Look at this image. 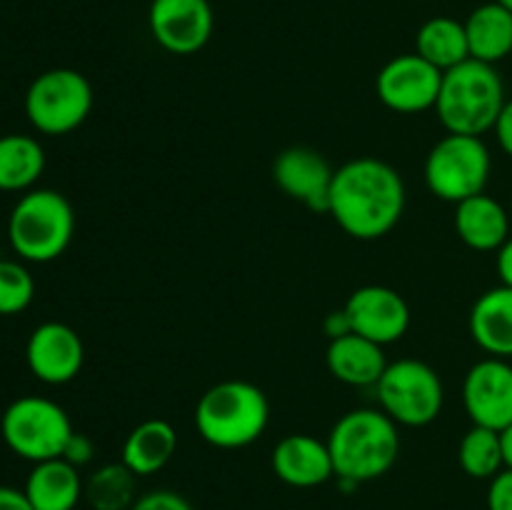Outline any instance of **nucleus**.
Listing matches in <instances>:
<instances>
[{
    "label": "nucleus",
    "mask_w": 512,
    "mask_h": 510,
    "mask_svg": "<svg viewBox=\"0 0 512 510\" xmlns=\"http://www.w3.org/2000/svg\"><path fill=\"white\" fill-rule=\"evenodd\" d=\"M403 210L405 183L385 160L365 155L335 170L328 213L350 238H383L400 223Z\"/></svg>",
    "instance_id": "nucleus-1"
},
{
    "label": "nucleus",
    "mask_w": 512,
    "mask_h": 510,
    "mask_svg": "<svg viewBox=\"0 0 512 510\" xmlns=\"http://www.w3.org/2000/svg\"><path fill=\"white\" fill-rule=\"evenodd\" d=\"M328 448L335 478L368 483L388 473L398 460V423L378 408L350 410L330 430Z\"/></svg>",
    "instance_id": "nucleus-2"
},
{
    "label": "nucleus",
    "mask_w": 512,
    "mask_h": 510,
    "mask_svg": "<svg viewBox=\"0 0 512 510\" xmlns=\"http://www.w3.org/2000/svg\"><path fill=\"white\" fill-rule=\"evenodd\" d=\"M505 100V85L495 65L468 58L443 73L435 113L448 133L480 138L495 128Z\"/></svg>",
    "instance_id": "nucleus-3"
},
{
    "label": "nucleus",
    "mask_w": 512,
    "mask_h": 510,
    "mask_svg": "<svg viewBox=\"0 0 512 510\" xmlns=\"http://www.w3.org/2000/svg\"><path fill=\"white\" fill-rule=\"evenodd\" d=\"M270 405L263 390L248 380H223L200 395L195 428L220 450L248 448L268 428Z\"/></svg>",
    "instance_id": "nucleus-4"
},
{
    "label": "nucleus",
    "mask_w": 512,
    "mask_h": 510,
    "mask_svg": "<svg viewBox=\"0 0 512 510\" xmlns=\"http://www.w3.org/2000/svg\"><path fill=\"white\" fill-rule=\"evenodd\" d=\"M75 233V213L63 193L35 188L20 195L8 218V240L25 263H50L68 250Z\"/></svg>",
    "instance_id": "nucleus-5"
},
{
    "label": "nucleus",
    "mask_w": 512,
    "mask_h": 510,
    "mask_svg": "<svg viewBox=\"0 0 512 510\" xmlns=\"http://www.w3.org/2000/svg\"><path fill=\"white\" fill-rule=\"evenodd\" d=\"M73 433L68 413L55 400L40 395H23L13 400L0 418V435L5 445L30 463L63 458Z\"/></svg>",
    "instance_id": "nucleus-6"
},
{
    "label": "nucleus",
    "mask_w": 512,
    "mask_h": 510,
    "mask_svg": "<svg viewBox=\"0 0 512 510\" xmlns=\"http://www.w3.org/2000/svg\"><path fill=\"white\" fill-rule=\"evenodd\" d=\"M493 160L478 135L448 133L430 148L425 158V185L445 203H463L485 193Z\"/></svg>",
    "instance_id": "nucleus-7"
},
{
    "label": "nucleus",
    "mask_w": 512,
    "mask_h": 510,
    "mask_svg": "<svg viewBox=\"0 0 512 510\" xmlns=\"http://www.w3.org/2000/svg\"><path fill=\"white\" fill-rule=\"evenodd\" d=\"M93 110V85L73 68L40 73L25 93V115L43 135H68L88 120Z\"/></svg>",
    "instance_id": "nucleus-8"
},
{
    "label": "nucleus",
    "mask_w": 512,
    "mask_h": 510,
    "mask_svg": "<svg viewBox=\"0 0 512 510\" xmlns=\"http://www.w3.org/2000/svg\"><path fill=\"white\" fill-rule=\"evenodd\" d=\"M375 390H378L380 410L398 425L425 428L443 413V380L423 360L403 358L388 363Z\"/></svg>",
    "instance_id": "nucleus-9"
},
{
    "label": "nucleus",
    "mask_w": 512,
    "mask_h": 510,
    "mask_svg": "<svg viewBox=\"0 0 512 510\" xmlns=\"http://www.w3.org/2000/svg\"><path fill=\"white\" fill-rule=\"evenodd\" d=\"M440 83H443V70L430 65L418 53H405L380 68L375 90L385 108L410 115L435 108Z\"/></svg>",
    "instance_id": "nucleus-10"
},
{
    "label": "nucleus",
    "mask_w": 512,
    "mask_h": 510,
    "mask_svg": "<svg viewBox=\"0 0 512 510\" xmlns=\"http://www.w3.org/2000/svg\"><path fill=\"white\" fill-rule=\"evenodd\" d=\"M148 25L155 43L173 55H193L213 35V8L208 0H153Z\"/></svg>",
    "instance_id": "nucleus-11"
},
{
    "label": "nucleus",
    "mask_w": 512,
    "mask_h": 510,
    "mask_svg": "<svg viewBox=\"0 0 512 510\" xmlns=\"http://www.w3.org/2000/svg\"><path fill=\"white\" fill-rule=\"evenodd\" d=\"M463 405L473 425L503 433L512 425V365L505 358L478 360L463 383Z\"/></svg>",
    "instance_id": "nucleus-12"
},
{
    "label": "nucleus",
    "mask_w": 512,
    "mask_h": 510,
    "mask_svg": "<svg viewBox=\"0 0 512 510\" xmlns=\"http://www.w3.org/2000/svg\"><path fill=\"white\" fill-rule=\"evenodd\" d=\"M83 360L85 345L78 330L58 320L40 323L25 345V363L45 385H65L75 380L83 370Z\"/></svg>",
    "instance_id": "nucleus-13"
},
{
    "label": "nucleus",
    "mask_w": 512,
    "mask_h": 510,
    "mask_svg": "<svg viewBox=\"0 0 512 510\" xmlns=\"http://www.w3.org/2000/svg\"><path fill=\"white\" fill-rule=\"evenodd\" d=\"M353 333L390 345L403 338L410 328V308L403 295L385 285H363L353 290L343 305Z\"/></svg>",
    "instance_id": "nucleus-14"
},
{
    "label": "nucleus",
    "mask_w": 512,
    "mask_h": 510,
    "mask_svg": "<svg viewBox=\"0 0 512 510\" xmlns=\"http://www.w3.org/2000/svg\"><path fill=\"white\" fill-rule=\"evenodd\" d=\"M335 170L328 160L313 148L293 145L285 148L273 163V178L278 188L288 198L298 200L305 208L328 213L330 210V185H333Z\"/></svg>",
    "instance_id": "nucleus-15"
},
{
    "label": "nucleus",
    "mask_w": 512,
    "mask_h": 510,
    "mask_svg": "<svg viewBox=\"0 0 512 510\" xmlns=\"http://www.w3.org/2000/svg\"><path fill=\"white\" fill-rule=\"evenodd\" d=\"M273 473L290 488H318L335 475L328 440L308 433H290L275 445Z\"/></svg>",
    "instance_id": "nucleus-16"
},
{
    "label": "nucleus",
    "mask_w": 512,
    "mask_h": 510,
    "mask_svg": "<svg viewBox=\"0 0 512 510\" xmlns=\"http://www.w3.org/2000/svg\"><path fill=\"white\" fill-rule=\"evenodd\" d=\"M325 363H328L330 375L345 385H355V388H368V385H378L383 378L388 360H385L383 345L373 343V340L363 338L358 333H348L343 338L330 340L328 353H325Z\"/></svg>",
    "instance_id": "nucleus-17"
},
{
    "label": "nucleus",
    "mask_w": 512,
    "mask_h": 510,
    "mask_svg": "<svg viewBox=\"0 0 512 510\" xmlns=\"http://www.w3.org/2000/svg\"><path fill=\"white\" fill-rule=\"evenodd\" d=\"M470 335L493 358H512V288L498 285L475 300L470 310Z\"/></svg>",
    "instance_id": "nucleus-18"
},
{
    "label": "nucleus",
    "mask_w": 512,
    "mask_h": 510,
    "mask_svg": "<svg viewBox=\"0 0 512 510\" xmlns=\"http://www.w3.org/2000/svg\"><path fill=\"white\" fill-rule=\"evenodd\" d=\"M455 230L468 248L490 253L510 238V213L490 195H473L455 205Z\"/></svg>",
    "instance_id": "nucleus-19"
},
{
    "label": "nucleus",
    "mask_w": 512,
    "mask_h": 510,
    "mask_svg": "<svg viewBox=\"0 0 512 510\" xmlns=\"http://www.w3.org/2000/svg\"><path fill=\"white\" fill-rule=\"evenodd\" d=\"M83 488L78 468L65 458H53L33 463L23 493L35 510H75Z\"/></svg>",
    "instance_id": "nucleus-20"
},
{
    "label": "nucleus",
    "mask_w": 512,
    "mask_h": 510,
    "mask_svg": "<svg viewBox=\"0 0 512 510\" xmlns=\"http://www.w3.org/2000/svg\"><path fill=\"white\" fill-rule=\"evenodd\" d=\"M178 450V433L163 418H150L135 425L123 443V463L138 478L155 475L173 460Z\"/></svg>",
    "instance_id": "nucleus-21"
},
{
    "label": "nucleus",
    "mask_w": 512,
    "mask_h": 510,
    "mask_svg": "<svg viewBox=\"0 0 512 510\" xmlns=\"http://www.w3.org/2000/svg\"><path fill=\"white\" fill-rule=\"evenodd\" d=\"M470 58L483 63H500L512 53V13L503 5L483 3L465 20Z\"/></svg>",
    "instance_id": "nucleus-22"
},
{
    "label": "nucleus",
    "mask_w": 512,
    "mask_h": 510,
    "mask_svg": "<svg viewBox=\"0 0 512 510\" xmlns=\"http://www.w3.org/2000/svg\"><path fill=\"white\" fill-rule=\"evenodd\" d=\"M45 170V150L33 135H0V190L28 193Z\"/></svg>",
    "instance_id": "nucleus-23"
},
{
    "label": "nucleus",
    "mask_w": 512,
    "mask_h": 510,
    "mask_svg": "<svg viewBox=\"0 0 512 510\" xmlns=\"http://www.w3.org/2000/svg\"><path fill=\"white\" fill-rule=\"evenodd\" d=\"M415 53L438 70H450L470 58L465 23L450 15H435L420 25L415 35Z\"/></svg>",
    "instance_id": "nucleus-24"
},
{
    "label": "nucleus",
    "mask_w": 512,
    "mask_h": 510,
    "mask_svg": "<svg viewBox=\"0 0 512 510\" xmlns=\"http://www.w3.org/2000/svg\"><path fill=\"white\" fill-rule=\"evenodd\" d=\"M135 480L138 475L123 460L105 463L88 475L83 495L93 510H130L138 500Z\"/></svg>",
    "instance_id": "nucleus-25"
},
{
    "label": "nucleus",
    "mask_w": 512,
    "mask_h": 510,
    "mask_svg": "<svg viewBox=\"0 0 512 510\" xmlns=\"http://www.w3.org/2000/svg\"><path fill=\"white\" fill-rule=\"evenodd\" d=\"M458 463L470 478L493 480L505 468L503 440L498 430L473 425L458 445Z\"/></svg>",
    "instance_id": "nucleus-26"
},
{
    "label": "nucleus",
    "mask_w": 512,
    "mask_h": 510,
    "mask_svg": "<svg viewBox=\"0 0 512 510\" xmlns=\"http://www.w3.org/2000/svg\"><path fill=\"white\" fill-rule=\"evenodd\" d=\"M35 280L18 260L0 258V315H18L33 303Z\"/></svg>",
    "instance_id": "nucleus-27"
},
{
    "label": "nucleus",
    "mask_w": 512,
    "mask_h": 510,
    "mask_svg": "<svg viewBox=\"0 0 512 510\" xmlns=\"http://www.w3.org/2000/svg\"><path fill=\"white\" fill-rule=\"evenodd\" d=\"M130 510H193V505L175 490H150V493L138 495Z\"/></svg>",
    "instance_id": "nucleus-28"
},
{
    "label": "nucleus",
    "mask_w": 512,
    "mask_h": 510,
    "mask_svg": "<svg viewBox=\"0 0 512 510\" xmlns=\"http://www.w3.org/2000/svg\"><path fill=\"white\" fill-rule=\"evenodd\" d=\"M488 510H512V468H503L490 480Z\"/></svg>",
    "instance_id": "nucleus-29"
},
{
    "label": "nucleus",
    "mask_w": 512,
    "mask_h": 510,
    "mask_svg": "<svg viewBox=\"0 0 512 510\" xmlns=\"http://www.w3.org/2000/svg\"><path fill=\"white\" fill-rule=\"evenodd\" d=\"M93 455H95L93 440L83 433H73V438H70L68 445H65L63 458L68 460V463H73L75 468H83V465H88L90 460H93Z\"/></svg>",
    "instance_id": "nucleus-30"
},
{
    "label": "nucleus",
    "mask_w": 512,
    "mask_h": 510,
    "mask_svg": "<svg viewBox=\"0 0 512 510\" xmlns=\"http://www.w3.org/2000/svg\"><path fill=\"white\" fill-rule=\"evenodd\" d=\"M493 130H495V138H498V145L503 148V153L512 158V98L505 100Z\"/></svg>",
    "instance_id": "nucleus-31"
},
{
    "label": "nucleus",
    "mask_w": 512,
    "mask_h": 510,
    "mask_svg": "<svg viewBox=\"0 0 512 510\" xmlns=\"http://www.w3.org/2000/svg\"><path fill=\"white\" fill-rule=\"evenodd\" d=\"M0 510H35L28 495L10 485H0Z\"/></svg>",
    "instance_id": "nucleus-32"
},
{
    "label": "nucleus",
    "mask_w": 512,
    "mask_h": 510,
    "mask_svg": "<svg viewBox=\"0 0 512 510\" xmlns=\"http://www.w3.org/2000/svg\"><path fill=\"white\" fill-rule=\"evenodd\" d=\"M495 253H498V258H495V268H498L500 285H508V288H512V235L503 245H500L498 250H495Z\"/></svg>",
    "instance_id": "nucleus-33"
},
{
    "label": "nucleus",
    "mask_w": 512,
    "mask_h": 510,
    "mask_svg": "<svg viewBox=\"0 0 512 510\" xmlns=\"http://www.w3.org/2000/svg\"><path fill=\"white\" fill-rule=\"evenodd\" d=\"M323 328H325V335H328L330 340L343 338V335L353 333V325H350V320H348V315H345V310H335V313H330L328 318H325Z\"/></svg>",
    "instance_id": "nucleus-34"
},
{
    "label": "nucleus",
    "mask_w": 512,
    "mask_h": 510,
    "mask_svg": "<svg viewBox=\"0 0 512 510\" xmlns=\"http://www.w3.org/2000/svg\"><path fill=\"white\" fill-rule=\"evenodd\" d=\"M500 440H503V458H505V468H512V425L500 433Z\"/></svg>",
    "instance_id": "nucleus-35"
},
{
    "label": "nucleus",
    "mask_w": 512,
    "mask_h": 510,
    "mask_svg": "<svg viewBox=\"0 0 512 510\" xmlns=\"http://www.w3.org/2000/svg\"><path fill=\"white\" fill-rule=\"evenodd\" d=\"M495 3H498V5H503L505 10H510V13H512V0H495Z\"/></svg>",
    "instance_id": "nucleus-36"
},
{
    "label": "nucleus",
    "mask_w": 512,
    "mask_h": 510,
    "mask_svg": "<svg viewBox=\"0 0 512 510\" xmlns=\"http://www.w3.org/2000/svg\"><path fill=\"white\" fill-rule=\"evenodd\" d=\"M510 215H512V213H510Z\"/></svg>",
    "instance_id": "nucleus-37"
}]
</instances>
